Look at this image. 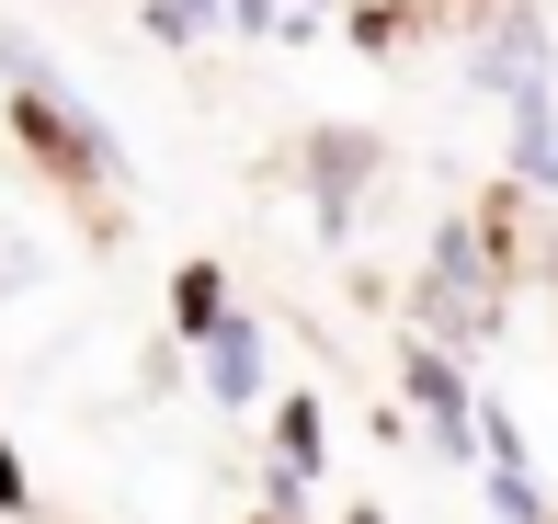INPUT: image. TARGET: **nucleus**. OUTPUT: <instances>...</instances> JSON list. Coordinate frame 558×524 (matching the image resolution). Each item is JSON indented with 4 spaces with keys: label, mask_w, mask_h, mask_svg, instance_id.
<instances>
[{
    "label": "nucleus",
    "mask_w": 558,
    "mask_h": 524,
    "mask_svg": "<svg viewBox=\"0 0 558 524\" xmlns=\"http://www.w3.org/2000/svg\"><path fill=\"white\" fill-rule=\"evenodd\" d=\"M206 388L228 399V411L263 399V331H251V319H217V331H206Z\"/></svg>",
    "instance_id": "obj_1"
},
{
    "label": "nucleus",
    "mask_w": 558,
    "mask_h": 524,
    "mask_svg": "<svg viewBox=\"0 0 558 524\" xmlns=\"http://www.w3.org/2000/svg\"><path fill=\"white\" fill-rule=\"evenodd\" d=\"M411 399L434 411V444H445L456 467H468V434H478V422H468V377H456L445 354H422V365H411Z\"/></svg>",
    "instance_id": "obj_2"
},
{
    "label": "nucleus",
    "mask_w": 558,
    "mask_h": 524,
    "mask_svg": "<svg viewBox=\"0 0 558 524\" xmlns=\"http://www.w3.org/2000/svg\"><path fill=\"white\" fill-rule=\"evenodd\" d=\"M308 467H319V411L286 399V479H308Z\"/></svg>",
    "instance_id": "obj_3"
},
{
    "label": "nucleus",
    "mask_w": 558,
    "mask_h": 524,
    "mask_svg": "<svg viewBox=\"0 0 558 524\" xmlns=\"http://www.w3.org/2000/svg\"><path fill=\"white\" fill-rule=\"evenodd\" d=\"M23 502V467H12V444H0V513H12Z\"/></svg>",
    "instance_id": "obj_4"
},
{
    "label": "nucleus",
    "mask_w": 558,
    "mask_h": 524,
    "mask_svg": "<svg viewBox=\"0 0 558 524\" xmlns=\"http://www.w3.org/2000/svg\"><path fill=\"white\" fill-rule=\"evenodd\" d=\"M353 524H376V513H353Z\"/></svg>",
    "instance_id": "obj_5"
}]
</instances>
